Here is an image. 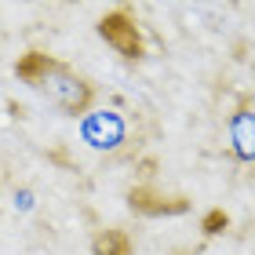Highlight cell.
<instances>
[{
    "instance_id": "5b68a950",
    "label": "cell",
    "mask_w": 255,
    "mask_h": 255,
    "mask_svg": "<svg viewBox=\"0 0 255 255\" xmlns=\"http://www.w3.org/2000/svg\"><path fill=\"white\" fill-rule=\"evenodd\" d=\"M95 255H131V241L117 230H106L95 237Z\"/></svg>"
},
{
    "instance_id": "3957f363",
    "label": "cell",
    "mask_w": 255,
    "mask_h": 255,
    "mask_svg": "<svg viewBox=\"0 0 255 255\" xmlns=\"http://www.w3.org/2000/svg\"><path fill=\"white\" fill-rule=\"evenodd\" d=\"M84 138H88L95 149H117L121 138H124V121H121L113 110H102V113H95V117H88Z\"/></svg>"
},
{
    "instance_id": "277c9868",
    "label": "cell",
    "mask_w": 255,
    "mask_h": 255,
    "mask_svg": "<svg viewBox=\"0 0 255 255\" xmlns=\"http://www.w3.org/2000/svg\"><path fill=\"white\" fill-rule=\"evenodd\" d=\"M230 146L241 160H255V113L241 110L230 117Z\"/></svg>"
},
{
    "instance_id": "6da1fadb",
    "label": "cell",
    "mask_w": 255,
    "mask_h": 255,
    "mask_svg": "<svg viewBox=\"0 0 255 255\" xmlns=\"http://www.w3.org/2000/svg\"><path fill=\"white\" fill-rule=\"evenodd\" d=\"M15 77L29 91H37L48 106L66 113V117H84L91 110V102H95L91 80L84 73H77L69 62L48 55V51H26L15 62Z\"/></svg>"
},
{
    "instance_id": "7a4b0ae2",
    "label": "cell",
    "mask_w": 255,
    "mask_h": 255,
    "mask_svg": "<svg viewBox=\"0 0 255 255\" xmlns=\"http://www.w3.org/2000/svg\"><path fill=\"white\" fill-rule=\"evenodd\" d=\"M99 37L106 40L121 59H128V62L142 59V37H138V26H135V18L128 15V11H113V15L99 18Z\"/></svg>"
}]
</instances>
